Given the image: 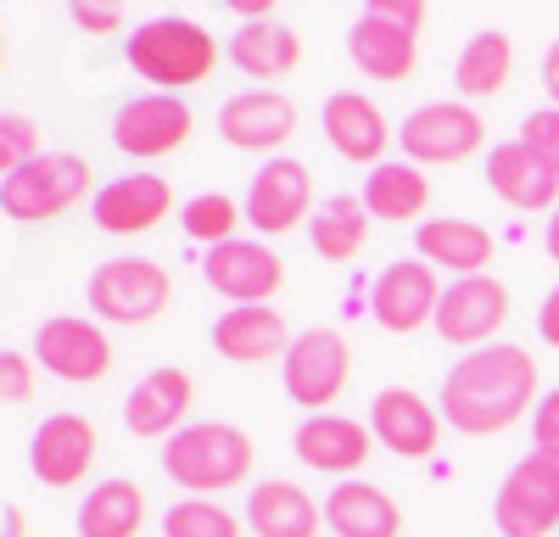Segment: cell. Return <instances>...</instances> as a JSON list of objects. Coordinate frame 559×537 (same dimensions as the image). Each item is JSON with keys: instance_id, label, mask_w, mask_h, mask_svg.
<instances>
[{"instance_id": "1", "label": "cell", "mask_w": 559, "mask_h": 537, "mask_svg": "<svg viewBox=\"0 0 559 537\" xmlns=\"http://www.w3.org/2000/svg\"><path fill=\"white\" fill-rule=\"evenodd\" d=\"M537 397V358L515 342H487L481 353H464L442 375L437 415L459 437H498L509 431Z\"/></svg>"}, {"instance_id": "2", "label": "cell", "mask_w": 559, "mask_h": 537, "mask_svg": "<svg viewBox=\"0 0 559 537\" xmlns=\"http://www.w3.org/2000/svg\"><path fill=\"white\" fill-rule=\"evenodd\" d=\"M123 62L146 79V84H163L168 96H179V90L191 84H207L213 68H218V39L191 23V17H152L140 23L123 45Z\"/></svg>"}, {"instance_id": "3", "label": "cell", "mask_w": 559, "mask_h": 537, "mask_svg": "<svg viewBox=\"0 0 559 537\" xmlns=\"http://www.w3.org/2000/svg\"><path fill=\"white\" fill-rule=\"evenodd\" d=\"M163 470L179 487H191L197 499L241 487L252 476V437L241 426H224V420H197L163 442Z\"/></svg>"}, {"instance_id": "4", "label": "cell", "mask_w": 559, "mask_h": 537, "mask_svg": "<svg viewBox=\"0 0 559 537\" xmlns=\"http://www.w3.org/2000/svg\"><path fill=\"white\" fill-rule=\"evenodd\" d=\"M90 196V163L79 152H39L12 179H0V207L17 224H51Z\"/></svg>"}, {"instance_id": "5", "label": "cell", "mask_w": 559, "mask_h": 537, "mask_svg": "<svg viewBox=\"0 0 559 537\" xmlns=\"http://www.w3.org/2000/svg\"><path fill=\"white\" fill-rule=\"evenodd\" d=\"M90 313L107 325H152L174 302V281L157 258H107L90 275Z\"/></svg>"}, {"instance_id": "6", "label": "cell", "mask_w": 559, "mask_h": 537, "mask_svg": "<svg viewBox=\"0 0 559 537\" xmlns=\"http://www.w3.org/2000/svg\"><path fill=\"white\" fill-rule=\"evenodd\" d=\"M347 375H353V347L342 331L331 325H308L292 336L286 358H280V381H286V397L302 403V409L324 415L331 403L347 392Z\"/></svg>"}, {"instance_id": "7", "label": "cell", "mask_w": 559, "mask_h": 537, "mask_svg": "<svg viewBox=\"0 0 559 537\" xmlns=\"http://www.w3.org/2000/svg\"><path fill=\"white\" fill-rule=\"evenodd\" d=\"M492 526L503 537H548L559 532V454H532L503 476L492 499Z\"/></svg>"}, {"instance_id": "8", "label": "cell", "mask_w": 559, "mask_h": 537, "mask_svg": "<svg viewBox=\"0 0 559 537\" xmlns=\"http://www.w3.org/2000/svg\"><path fill=\"white\" fill-rule=\"evenodd\" d=\"M397 141H403V157L419 163V168L426 163H464L487 146V123L471 102H426L403 118Z\"/></svg>"}, {"instance_id": "9", "label": "cell", "mask_w": 559, "mask_h": 537, "mask_svg": "<svg viewBox=\"0 0 559 537\" xmlns=\"http://www.w3.org/2000/svg\"><path fill=\"white\" fill-rule=\"evenodd\" d=\"M34 365H45V375H57L68 386H90L112 370V342L96 320L51 313V320L34 325Z\"/></svg>"}, {"instance_id": "10", "label": "cell", "mask_w": 559, "mask_h": 537, "mask_svg": "<svg viewBox=\"0 0 559 537\" xmlns=\"http://www.w3.org/2000/svg\"><path fill=\"white\" fill-rule=\"evenodd\" d=\"M197 112L185 107V96H168V90H152V96H134L112 112V146L134 163L168 157L191 141Z\"/></svg>"}, {"instance_id": "11", "label": "cell", "mask_w": 559, "mask_h": 537, "mask_svg": "<svg viewBox=\"0 0 559 537\" xmlns=\"http://www.w3.org/2000/svg\"><path fill=\"white\" fill-rule=\"evenodd\" d=\"M308 207H313V174L297 157H269L252 174L247 202H241V213L258 236H292L308 218Z\"/></svg>"}, {"instance_id": "12", "label": "cell", "mask_w": 559, "mask_h": 537, "mask_svg": "<svg viewBox=\"0 0 559 537\" xmlns=\"http://www.w3.org/2000/svg\"><path fill=\"white\" fill-rule=\"evenodd\" d=\"M202 281L218 297L252 308V302H269L280 286H286V263H280V252L269 241H241L236 236V241H218V247L202 252Z\"/></svg>"}, {"instance_id": "13", "label": "cell", "mask_w": 559, "mask_h": 537, "mask_svg": "<svg viewBox=\"0 0 559 537\" xmlns=\"http://www.w3.org/2000/svg\"><path fill=\"white\" fill-rule=\"evenodd\" d=\"M437 302H442V286H437L426 258L386 263L376 275V291H369V313H376V325L392 331V336H408L419 325H437Z\"/></svg>"}, {"instance_id": "14", "label": "cell", "mask_w": 559, "mask_h": 537, "mask_svg": "<svg viewBox=\"0 0 559 537\" xmlns=\"http://www.w3.org/2000/svg\"><path fill=\"white\" fill-rule=\"evenodd\" d=\"M102 460V437L84 415H45L34 426V442H28V470L45 481V487H79L90 476V465Z\"/></svg>"}, {"instance_id": "15", "label": "cell", "mask_w": 559, "mask_h": 537, "mask_svg": "<svg viewBox=\"0 0 559 537\" xmlns=\"http://www.w3.org/2000/svg\"><path fill=\"white\" fill-rule=\"evenodd\" d=\"M174 213V186L163 174H118L90 196V218L102 236H146Z\"/></svg>"}, {"instance_id": "16", "label": "cell", "mask_w": 559, "mask_h": 537, "mask_svg": "<svg viewBox=\"0 0 559 537\" xmlns=\"http://www.w3.org/2000/svg\"><path fill=\"white\" fill-rule=\"evenodd\" d=\"M509 325V286L492 275H464L437 302V336L453 347H481Z\"/></svg>"}, {"instance_id": "17", "label": "cell", "mask_w": 559, "mask_h": 537, "mask_svg": "<svg viewBox=\"0 0 559 537\" xmlns=\"http://www.w3.org/2000/svg\"><path fill=\"white\" fill-rule=\"evenodd\" d=\"M319 129H324V141H331L336 157L364 163V168L386 163V146H392V134H397L386 123V112L369 102V96H358V90H336V96L319 107Z\"/></svg>"}, {"instance_id": "18", "label": "cell", "mask_w": 559, "mask_h": 537, "mask_svg": "<svg viewBox=\"0 0 559 537\" xmlns=\"http://www.w3.org/2000/svg\"><path fill=\"white\" fill-rule=\"evenodd\" d=\"M218 134L236 152H274L297 134V102L286 90H241L218 107Z\"/></svg>"}, {"instance_id": "19", "label": "cell", "mask_w": 559, "mask_h": 537, "mask_svg": "<svg viewBox=\"0 0 559 537\" xmlns=\"http://www.w3.org/2000/svg\"><path fill=\"white\" fill-rule=\"evenodd\" d=\"M369 431H376V442L397 460H431L437 437H442V415L419 392L386 386V392H376V403H369Z\"/></svg>"}, {"instance_id": "20", "label": "cell", "mask_w": 559, "mask_h": 537, "mask_svg": "<svg viewBox=\"0 0 559 537\" xmlns=\"http://www.w3.org/2000/svg\"><path fill=\"white\" fill-rule=\"evenodd\" d=\"M487 191L515 213H548L559 207V174L521 141H503L487 152Z\"/></svg>"}, {"instance_id": "21", "label": "cell", "mask_w": 559, "mask_h": 537, "mask_svg": "<svg viewBox=\"0 0 559 537\" xmlns=\"http://www.w3.org/2000/svg\"><path fill=\"white\" fill-rule=\"evenodd\" d=\"M297 448V460L308 470H324V476H353L364 460H369V448H376V431L347 420V415H308L292 437Z\"/></svg>"}, {"instance_id": "22", "label": "cell", "mask_w": 559, "mask_h": 537, "mask_svg": "<svg viewBox=\"0 0 559 537\" xmlns=\"http://www.w3.org/2000/svg\"><path fill=\"white\" fill-rule=\"evenodd\" d=\"M191 397H197V381L174 365H163L152 375H140L134 392L123 397V426L134 437H174V431H185L179 420L191 409Z\"/></svg>"}, {"instance_id": "23", "label": "cell", "mask_w": 559, "mask_h": 537, "mask_svg": "<svg viewBox=\"0 0 559 537\" xmlns=\"http://www.w3.org/2000/svg\"><path fill=\"white\" fill-rule=\"evenodd\" d=\"M347 62L376 84H403L419 68V34L381 23V17H358L347 28Z\"/></svg>"}, {"instance_id": "24", "label": "cell", "mask_w": 559, "mask_h": 537, "mask_svg": "<svg viewBox=\"0 0 559 537\" xmlns=\"http://www.w3.org/2000/svg\"><path fill=\"white\" fill-rule=\"evenodd\" d=\"M213 347L229 358V365H263V358H286L292 331H286V313L252 302V308H229L213 320Z\"/></svg>"}, {"instance_id": "25", "label": "cell", "mask_w": 559, "mask_h": 537, "mask_svg": "<svg viewBox=\"0 0 559 537\" xmlns=\"http://www.w3.org/2000/svg\"><path fill=\"white\" fill-rule=\"evenodd\" d=\"M414 247L426 263L448 268V275H487V263H492V230L476 218H426L414 230Z\"/></svg>"}, {"instance_id": "26", "label": "cell", "mask_w": 559, "mask_h": 537, "mask_svg": "<svg viewBox=\"0 0 559 537\" xmlns=\"http://www.w3.org/2000/svg\"><path fill=\"white\" fill-rule=\"evenodd\" d=\"M324 526L336 537H397L403 510L376 481H342V487H331V499H324Z\"/></svg>"}, {"instance_id": "27", "label": "cell", "mask_w": 559, "mask_h": 537, "mask_svg": "<svg viewBox=\"0 0 559 537\" xmlns=\"http://www.w3.org/2000/svg\"><path fill=\"white\" fill-rule=\"evenodd\" d=\"M247 526L258 537H319L324 504H313L297 481H258L247 492Z\"/></svg>"}, {"instance_id": "28", "label": "cell", "mask_w": 559, "mask_h": 537, "mask_svg": "<svg viewBox=\"0 0 559 537\" xmlns=\"http://www.w3.org/2000/svg\"><path fill=\"white\" fill-rule=\"evenodd\" d=\"M364 207H369V218H386V224L419 218L431 207V179L408 157H386L364 174Z\"/></svg>"}, {"instance_id": "29", "label": "cell", "mask_w": 559, "mask_h": 537, "mask_svg": "<svg viewBox=\"0 0 559 537\" xmlns=\"http://www.w3.org/2000/svg\"><path fill=\"white\" fill-rule=\"evenodd\" d=\"M509 73H515V39L503 28H481L464 39V51L453 62V84L464 102H487L498 90H509Z\"/></svg>"}, {"instance_id": "30", "label": "cell", "mask_w": 559, "mask_h": 537, "mask_svg": "<svg viewBox=\"0 0 559 537\" xmlns=\"http://www.w3.org/2000/svg\"><path fill=\"white\" fill-rule=\"evenodd\" d=\"M229 62H236V73H247V79H286L302 62V39L274 17L269 23H241L236 34H229Z\"/></svg>"}, {"instance_id": "31", "label": "cell", "mask_w": 559, "mask_h": 537, "mask_svg": "<svg viewBox=\"0 0 559 537\" xmlns=\"http://www.w3.org/2000/svg\"><path fill=\"white\" fill-rule=\"evenodd\" d=\"M140 526H146V492L123 476L90 487L79 504V537H134Z\"/></svg>"}, {"instance_id": "32", "label": "cell", "mask_w": 559, "mask_h": 537, "mask_svg": "<svg viewBox=\"0 0 559 537\" xmlns=\"http://www.w3.org/2000/svg\"><path fill=\"white\" fill-rule=\"evenodd\" d=\"M313 252L324 263H353L369 241V207L364 196H331V202H319L313 213Z\"/></svg>"}, {"instance_id": "33", "label": "cell", "mask_w": 559, "mask_h": 537, "mask_svg": "<svg viewBox=\"0 0 559 537\" xmlns=\"http://www.w3.org/2000/svg\"><path fill=\"white\" fill-rule=\"evenodd\" d=\"M247 213L229 202L224 191H202V196H191L179 207V230L191 236V241H202V247H218V241H236V224H241Z\"/></svg>"}, {"instance_id": "34", "label": "cell", "mask_w": 559, "mask_h": 537, "mask_svg": "<svg viewBox=\"0 0 559 537\" xmlns=\"http://www.w3.org/2000/svg\"><path fill=\"white\" fill-rule=\"evenodd\" d=\"M163 537H241V521L213 499H179L163 515Z\"/></svg>"}, {"instance_id": "35", "label": "cell", "mask_w": 559, "mask_h": 537, "mask_svg": "<svg viewBox=\"0 0 559 537\" xmlns=\"http://www.w3.org/2000/svg\"><path fill=\"white\" fill-rule=\"evenodd\" d=\"M39 157V123L28 112H0V179Z\"/></svg>"}, {"instance_id": "36", "label": "cell", "mask_w": 559, "mask_h": 537, "mask_svg": "<svg viewBox=\"0 0 559 537\" xmlns=\"http://www.w3.org/2000/svg\"><path fill=\"white\" fill-rule=\"evenodd\" d=\"M123 0H68V17H73V28H84L90 39H112V34H123Z\"/></svg>"}, {"instance_id": "37", "label": "cell", "mask_w": 559, "mask_h": 537, "mask_svg": "<svg viewBox=\"0 0 559 537\" xmlns=\"http://www.w3.org/2000/svg\"><path fill=\"white\" fill-rule=\"evenodd\" d=\"M521 146H532L554 174H559V107H532L521 118Z\"/></svg>"}, {"instance_id": "38", "label": "cell", "mask_w": 559, "mask_h": 537, "mask_svg": "<svg viewBox=\"0 0 559 537\" xmlns=\"http://www.w3.org/2000/svg\"><path fill=\"white\" fill-rule=\"evenodd\" d=\"M34 397V358L0 347V403H28Z\"/></svg>"}, {"instance_id": "39", "label": "cell", "mask_w": 559, "mask_h": 537, "mask_svg": "<svg viewBox=\"0 0 559 537\" xmlns=\"http://www.w3.org/2000/svg\"><path fill=\"white\" fill-rule=\"evenodd\" d=\"M364 17H381V23H397L408 34L426 28V0H364Z\"/></svg>"}, {"instance_id": "40", "label": "cell", "mask_w": 559, "mask_h": 537, "mask_svg": "<svg viewBox=\"0 0 559 537\" xmlns=\"http://www.w3.org/2000/svg\"><path fill=\"white\" fill-rule=\"evenodd\" d=\"M537 448L543 454H559V386L537 403Z\"/></svg>"}, {"instance_id": "41", "label": "cell", "mask_w": 559, "mask_h": 537, "mask_svg": "<svg viewBox=\"0 0 559 537\" xmlns=\"http://www.w3.org/2000/svg\"><path fill=\"white\" fill-rule=\"evenodd\" d=\"M537 336L548 342V347H559V286L543 297V308H537Z\"/></svg>"}, {"instance_id": "42", "label": "cell", "mask_w": 559, "mask_h": 537, "mask_svg": "<svg viewBox=\"0 0 559 537\" xmlns=\"http://www.w3.org/2000/svg\"><path fill=\"white\" fill-rule=\"evenodd\" d=\"M224 7L236 12L241 23H269V17H274V7H280V0H224Z\"/></svg>"}, {"instance_id": "43", "label": "cell", "mask_w": 559, "mask_h": 537, "mask_svg": "<svg viewBox=\"0 0 559 537\" xmlns=\"http://www.w3.org/2000/svg\"><path fill=\"white\" fill-rule=\"evenodd\" d=\"M543 90H548V102L559 107V39L548 45V57H543Z\"/></svg>"}, {"instance_id": "44", "label": "cell", "mask_w": 559, "mask_h": 537, "mask_svg": "<svg viewBox=\"0 0 559 537\" xmlns=\"http://www.w3.org/2000/svg\"><path fill=\"white\" fill-rule=\"evenodd\" d=\"M543 247H548V258L559 263V207H554V218H548V230H543Z\"/></svg>"}, {"instance_id": "45", "label": "cell", "mask_w": 559, "mask_h": 537, "mask_svg": "<svg viewBox=\"0 0 559 537\" xmlns=\"http://www.w3.org/2000/svg\"><path fill=\"white\" fill-rule=\"evenodd\" d=\"M0 68H7V39H0Z\"/></svg>"}]
</instances>
